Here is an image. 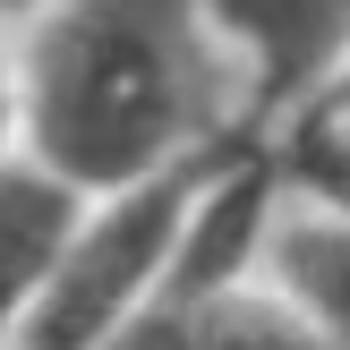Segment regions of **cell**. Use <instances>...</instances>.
I'll use <instances>...</instances> for the list:
<instances>
[{"label": "cell", "mask_w": 350, "mask_h": 350, "mask_svg": "<svg viewBox=\"0 0 350 350\" xmlns=\"http://www.w3.org/2000/svg\"><path fill=\"white\" fill-rule=\"evenodd\" d=\"M222 34L205 0H51L17 68V129L43 171L85 197L214 154Z\"/></svg>", "instance_id": "cell-1"}, {"label": "cell", "mask_w": 350, "mask_h": 350, "mask_svg": "<svg viewBox=\"0 0 350 350\" xmlns=\"http://www.w3.org/2000/svg\"><path fill=\"white\" fill-rule=\"evenodd\" d=\"M231 146H239V137H222L214 154H197V163H180V171H154V180H137V188L94 197L9 350H103L120 325H137L171 291L180 222H188V205H197L205 171H214Z\"/></svg>", "instance_id": "cell-2"}, {"label": "cell", "mask_w": 350, "mask_h": 350, "mask_svg": "<svg viewBox=\"0 0 350 350\" xmlns=\"http://www.w3.org/2000/svg\"><path fill=\"white\" fill-rule=\"evenodd\" d=\"M231 68H248L256 103H308L350 68V0H205Z\"/></svg>", "instance_id": "cell-3"}, {"label": "cell", "mask_w": 350, "mask_h": 350, "mask_svg": "<svg viewBox=\"0 0 350 350\" xmlns=\"http://www.w3.org/2000/svg\"><path fill=\"white\" fill-rule=\"evenodd\" d=\"M85 205L94 197L68 188L60 171H43L34 154H0V350H9L17 325L34 317V299H43L60 248L77 239Z\"/></svg>", "instance_id": "cell-4"}, {"label": "cell", "mask_w": 350, "mask_h": 350, "mask_svg": "<svg viewBox=\"0 0 350 350\" xmlns=\"http://www.w3.org/2000/svg\"><path fill=\"white\" fill-rule=\"evenodd\" d=\"M273 299H291L334 350H350V214L334 205H282L265 231Z\"/></svg>", "instance_id": "cell-5"}, {"label": "cell", "mask_w": 350, "mask_h": 350, "mask_svg": "<svg viewBox=\"0 0 350 350\" xmlns=\"http://www.w3.org/2000/svg\"><path fill=\"white\" fill-rule=\"evenodd\" d=\"M205 350H334V342L273 291H231L205 308Z\"/></svg>", "instance_id": "cell-6"}, {"label": "cell", "mask_w": 350, "mask_h": 350, "mask_svg": "<svg viewBox=\"0 0 350 350\" xmlns=\"http://www.w3.org/2000/svg\"><path fill=\"white\" fill-rule=\"evenodd\" d=\"M103 350H205V308H180V299H154L137 325H120Z\"/></svg>", "instance_id": "cell-7"}, {"label": "cell", "mask_w": 350, "mask_h": 350, "mask_svg": "<svg viewBox=\"0 0 350 350\" xmlns=\"http://www.w3.org/2000/svg\"><path fill=\"white\" fill-rule=\"evenodd\" d=\"M9 137H17V68L0 60V154H9Z\"/></svg>", "instance_id": "cell-8"}, {"label": "cell", "mask_w": 350, "mask_h": 350, "mask_svg": "<svg viewBox=\"0 0 350 350\" xmlns=\"http://www.w3.org/2000/svg\"><path fill=\"white\" fill-rule=\"evenodd\" d=\"M317 111L334 120V129H350V68H342V77H334V85H325V94H317Z\"/></svg>", "instance_id": "cell-9"}, {"label": "cell", "mask_w": 350, "mask_h": 350, "mask_svg": "<svg viewBox=\"0 0 350 350\" xmlns=\"http://www.w3.org/2000/svg\"><path fill=\"white\" fill-rule=\"evenodd\" d=\"M9 9H51V0H0V17H9Z\"/></svg>", "instance_id": "cell-10"}]
</instances>
